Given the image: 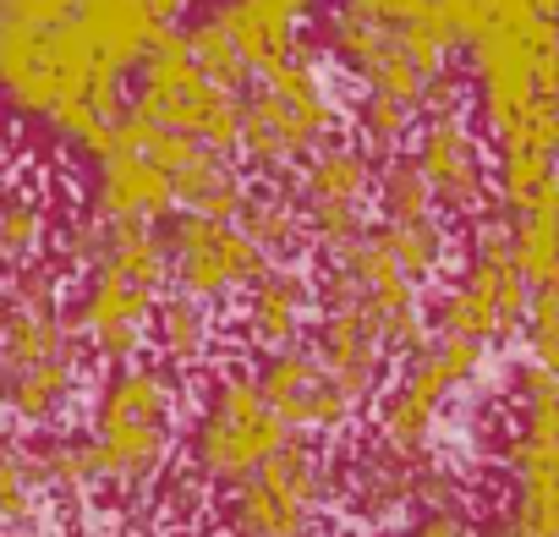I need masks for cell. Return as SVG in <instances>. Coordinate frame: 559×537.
<instances>
[{
	"label": "cell",
	"instance_id": "6da1fadb",
	"mask_svg": "<svg viewBox=\"0 0 559 537\" xmlns=\"http://www.w3.org/2000/svg\"><path fill=\"white\" fill-rule=\"evenodd\" d=\"M121 83L88 45L78 0H0V99L17 116L99 159L110 121L127 110Z\"/></svg>",
	"mask_w": 559,
	"mask_h": 537
},
{
	"label": "cell",
	"instance_id": "d6a6232c",
	"mask_svg": "<svg viewBox=\"0 0 559 537\" xmlns=\"http://www.w3.org/2000/svg\"><path fill=\"white\" fill-rule=\"evenodd\" d=\"M45 236H50V214L28 192H7V198H0V268L39 258Z\"/></svg>",
	"mask_w": 559,
	"mask_h": 537
},
{
	"label": "cell",
	"instance_id": "7c38bea8",
	"mask_svg": "<svg viewBox=\"0 0 559 537\" xmlns=\"http://www.w3.org/2000/svg\"><path fill=\"white\" fill-rule=\"evenodd\" d=\"M236 335L241 346H252L258 357L269 351H286L308 335V319H313V275L297 268L292 258H274L263 263L258 275L236 291Z\"/></svg>",
	"mask_w": 559,
	"mask_h": 537
},
{
	"label": "cell",
	"instance_id": "603a6c76",
	"mask_svg": "<svg viewBox=\"0 0 559 537\" xmlns=\"http://www.w3.org/2000/svg\"><path fill=\"white\" fill-rule=\"evenodd\" d=\"M554 214H559L554 187H543L521 214H510V263L532 291L554 286V275H559V225H554Z\"/></svg>",
	"mask_w": 559,
	"mask_h": 537
},
{
	"label": "cell",
	"instance_id": "9c48e42d",
	"mask_svg": "<svg viewBox=\"0 0 559 537\" xmlns=\"http://www.w3.org/2000/svg\"><path fill=\"white\" fill-rule=\"evenodd\" d=\"M286 192L297 203V219H302V236L330 252L341 241H357L368 230V198H373V159L357 148V143H341L330 138L324 148H313L308 159H297L286 170Z\"/></svg>",
	"mask_w": 559,
	"mask_h": 537
},
{
	"label": "cell",
	"instance_id": "2e32d148",
	"mask_svg": "<svg viewBox=\"0 0 559 537\" xmlns=\"http://www.w3.org/2000/svg\"><path fill=\"white\" fill-rule=\"evenodd\" d=\"M554 99L532 105L510 132H499V176H493V192H499V214H521L543 187H554Z\"/></svg>",
	"mask_w": 559,
	"mask_h": 537
},
{
	"label": "cell",
	"instance_id": "52a82bcc",
	"mask_svg": "<svg viewBox=\"0 0 559 537\" xmlns=\"http://www.w3.org/2000/svg\"><path fill=\"white\" fill-rule=\"evenodd\" d=\"M286 439H292V428L263 406L252 373L247 368H225V373L209 379L203 411H198V422L187 433V466L209 488H236L263 455H274Z\"/></svg>",
	"mask_w": 559,
	"mask_h": 537
},
{
	"label": "cell",
	"instance_id": "3957f363",
	"mask_svg": "<svg viewBox=\"0 0 559 537\" xmlns=\"http://www.w3.org/2000/svg\"><path fill=\"white\" fill-rule=\"evenodd\" d=\"M176 373L165 362H116L99 406H94V455H99V488L110 499H138L165 455H170V433H176Z\"/></svg>",
	"mask_w": 559,
	"mask_h": 537
},
{
	"label": "cell",
	"instance_id": "484cf974",
	"mask_svg": "<svg viewBox=\"0 0 559 537\" xmlns=\"http://www.w3.org/2000/svg\"><path fill=\"white\" fill-rule=\"evenodd\" d=\"M78 351L61 308H12L0 302V357L7 368H28V362H45V357H67Z\"/></svg>",
	"mask_w": 559,
	"mask_h": 537
},
{
	"label": "cell",
	"instance_id": "d4e9b609",
	"mask_svg": "<svg viewBox=\"0 0 559 537\" xmlns=\"http://www.w3.org/2000/svg\"><path fill=\"white\" fill-rule=\"evenodd\" d=\"M99 268L148 297H159L170 286V263H165V241L159 225H105V252Z\"/></svg>",
	"mask_w": 559,
	"mask_h": 537
},
{
	"label": "cell",
	"instance_id": "d590c367",
	"mask_svg": "<svg viewBox=\"0 0 559 537\" xmlns=\"http://www.w3.org/2000/svg\"><path fill=\"white\" fill-rule=\"evenodd\" d=\"M99 252H105V225L88 214V219H72L61 230V268H99Z\"/></svg>",
	"mask_w": 559,
	"mask_h": 537
},
{
	"label": "cell",
	"instance_id": "4316f807",
	"mask_svg": "<svg viewBox=\"0 0 559 537\" xmlns=\"http://www.w3.org/2000/svg\"><path fill=\"white\" fill-rule=\"evenodd\" d=\"M368 236L395 258V268H401V275H412L417 286L433 281L439 268H444V258H450V236H444L439 214L433 219H379V225H368Z\"/></svg>",
	"mask_w": 559,
	"mask_h": 537
},
{
	"label": "cell",
	"instance_id": "f35d334b",
	"mask_svg": "<svg viewBox=\"0 0 559 537\" xmlns=\"http://www.w3.org/2000/svg\"><path fill=\"white\" fill-rule=\"evenodd\" d=\"M466 526H472V521H466L461 510H417L401 537H466Z\"/></svg>",
	"mask_w": 559,
	"mask_h": 537
},
{
	"label": "cell",
	"instance_id": "5bb4252c",
	"mask_svg": "<svg viewBox=\"0 0 559 537\" xmlns=\"http://www.w3.org/2000/svg\"><path fill=\"white\" fill-rule=\"evenodd\" d=\"M148 313H154V297L148 291L105 275V268H88V286H83L78 308L61 313V319H67L72 341H83L99 362L116 368V362L143 357V346H148Z\"/></svg>",
	"mask_w": 559,
	"mask_h": 537
},
{
	"label": "cell",
	"instance_id": "d6986e66",
	"mask_svg": "<svg viewBox=\"0 0 559 537\" xmlns=\"http://www.w3.org/2000/svg\"><path fill=\"white\" fill-rule=\"evenodd\" d=\"M78 23H83L88 45L99 50V61L121 77H132L143 50L170 28L148 12V0H78Z\"/></svg>",
	"mask_w": 559,
	"mask_h": 537
},
{
	"label": "cell",
	"instance_id": "ab89813d",
	"mask_svg": "<svg viewBox=\"0 0 559 537\" xmlns=\"http://www.w3.org/2000/svg\"><path fill=\"white\" fill-rule=\"evenodd\" d=\"M7 373H12V368H7V357H0V395H7Z\"/></svg>",
	"mask_w": 559,
	"mask_h": 537
},
{
	"label": "cell",
	"instance_id": "277c9868",
	"mask_svg": "<svg viewBox=\"0 0 559 537\" xmlns=\"http://www.w3.org/2000/svg\"><path fill=\"white\" fill-rule=\"evenodd\" d=\"M357 313L384 362L390 357H412L423 341H428V313H423V291L412 275H401L395 258L362 230L357 241H341L324 252V268L313 281V313Z\"/></svg>",
	"mask_w": 559,
	"mask_h": 537
},
{
	"label": "cell",
	"instance_id": "44dd1931",
	"mask_svg": "<svg viewBox=\"0 0 559 537\" xmlns=\"http://www.w3.org/2000/svg\"><path fill=\"white\" fill-rule=\"evenodd\" d=\"M148 341L159 351V362L176 373V368H203L209 351H214V313L209 302H192L181 291H159L154 297V313H148Z\"/></svg>",
	"mask_w": 559,
	"mask_h": 537
},
{
	"label": "cell",
	"instance_id": "f1b7e54d",
	"mask_svg": "<svg viewBox=\"0 0 559 537\" xmlns=\"http://www.w3.org/2000/svg\"><path fill=\"white\" fill-rule=\"evenodd\" d=\"M379 219H433V192L423 181V170L412 165V154H390L384 165H373V198Z\"/></svg>",
	"mask_w": 559,
	"mask_h": 537
},
{
	"label": "cell",
	"instance_id": "f546056e",
	"mask_svg": "<svg viewBox=\"0 0 559 537\" xmlns=\"http://www.w3.org/2000/svg\"><path fill=\"white\" fill-rule=\"evenodd\" d=\"M39 466H34V450H23L17 439H0V526L7 532H28L34 515H39Z\"/></svg>",
	"mask_w": 559,
	"mask_h": 537
},
{
	"label": "cell",
	"instance_id": "8d00e7d4",
	"mask_svg": "<svg viewBox=\"0 0 559 537\" xmlns=\"http://www.w3.org/2000/svg\"><path fill=\"white\" fill-rule=\"evenodd\" d=\"M466 83L444 67V72H433L428 83H423V94H417V116L428 121V116H455V110H466Z\"/></svg>",
	"mask_w": 559,
	"mask_h": 537
},
{
	"label": "cell",
	"instance_id": "4dcf8cb0",
	"mask_svg": "<svg viewBox=\"0 0 559 537\" xmlns=\"http://www.w3.org/2000/svg\"><path fill=\"white\" fill-rule=\"evenodd\" d=\"M412 132H417V105L362 88V99H357V138H362V143H357V148H362L368 159H390V154H401Z\"/></svg>",
	"mask_w": 559,
	"mask_h": 537
},
{
	"label": "cell",
	"instance_id": "5b68a950",
	"mask_svg": "<svg viewBox=\"0 0 559 537\" xmlns=\"http://www.w3.org/2000/svg\"><path fill=\"white\" fill-rule=\"evenodd\" d=\"M127 116H138V121H148L159 132H187L214 154H236V143H241V94L209 83L192 67L187 39H181L176 23L143 50Z\"/></svg>",
	"mask_w": 559,
	"mask_h": 537
},
{
	"label": "cell",
	"instance_id": "7402d4cb",
	"mask_svg": "<svg viewBox=\"0 0 559 537\" xmlns=\"http://www.w3.org/2000/svg\"><path fill=\"white\" fill-rule=\"evenodd\" d=\"M78 395V351L67 357H45V362H28V368H12L7 373V401L17 422L28 428H50Z\"/></svg>",
	"mask_w": 559,
	"mask_h": 537
},
{
	"label": "cell",
	"instance_id": "4fadbf2b",
	"mask_svg": "<svg viewBox=\"0 0 559 537\" xmlns=\"http://www.w3.org/2000/svg\"><path fill=\"white\" fill-rule=\"evenodd\" d=\"M412 165L423 170V181L433 192V208H444V214L488 208V170H483V148H477V132H472L466 110L428 116L423 132H417Z\"/></svg>",
	"mask_w": 559,
	"mask_h": 537
},
{
	"label": "cell",
	"instance_id": "8992f818",
	"mask_svg": "<svg viewBox=\"0 0 559 537\" xmlns=\"http://www.w3.org/2000/svg\"><path fill=\"white\" fill-rule=\"evenodd\" d=\"M532 286L510 263V219L499 208H477V225L466 230V263L461 281L439 297L433 330L439 335H466L477 346H499L521 335Z\"/></svg>",
	"mask_w": 559,
	"mask_h": 537
},
{
	"label": "cell",
	"instance_id": "ba28073f",
	"mask_svg": "<svg viewBox=\"0 0 559 537\" xmlns=\"http://www.w3.org/2000/svg\"><path fill=\"white\" fill-rule=\"evenodd\" d=\"M324 504H330V466L319 444L292 433L230 488L225 532L230 537H313Z\"/></svg>",
	"mask_w": 559,
	"mask_h": 537
},
{
	"label": "cell",
	"instance_id": "ac0fdd59",
	"mask_svg": "<svg viewBox=\"0 0 559 537\" xmlns=\"http://www.w3.org/2000/svg\"><path fill=\"white\" fill-rule=\"evenodd\" d=\"M165 181H170V203H176L181 214L230 219V225H236V214H241V203H247V192H252L241 159H236V154H214V148H203V143H192V154H187L176 170H165Z\"/></svg>",
	"mask_w": 559,
	"mask_h": 537
},
{
	"label": "cell",
	"instance_id": "cb8c5ba5",
	"mask_svg": "<svg viewBox=\"0 0 559 537\" xmlns=\"http://www.w3.org/2000/svg\"><path fill=\"white\" fill-rule=\"evenodd\" d=\"M412 482H417V461L390 444H373L352 472V504L362 521H395L412 504Z\"/></svg>",
	"mask_w": 559,
	"mask_h": 537
},
{
	"label": "cell",
	"instance_id": "e575fe53",
	"mask_svg": "<svg viewBox=\"0 0 559 537\" xmlns=\"http://www.w3.org/2000/svg\"><path fill=\"white\" fill-rule=\"evenodd\" d=\"M521 335H526V346H532V362H543V368L559 362V291H554V286L532 291L526 319H521Z\"/></svg>",
	"mask_w": 559,
	"mask_h": 537
},
{
	"label": "cell",
	"instance_id": "30bf717a",
	"mask_svg": "<svg viewBox=\"0 0 559 537\" xmlns=\"http://www.w3.org/2000/svg\"><path fill=\"white\" fill-rule=\"evenodd\" d=\"M159 241H165V263H170V286L192 302H230L258 268L269 263L241 225L230 219H203V214H181L170 208L159 219Z\"/></svg>",
	"mask_w": 559,
	"mask_h": 537
},
{
	"label": "cell",
	"instance_id": "e0dca14e",
	"mask_svg": "<svg viewBox=\"0 0 559 537\" xmlns=\"http://www.w3.org/2000/svg\"><path fill=\"white\" fill-rule=\"evenodd\" d=\"M170 181L148 154H105L94 176V219L99 225H159L170 214Z\"/></svg>",
	"mask_w": 559,
	"mask_h": 537
},
{
	"label": "cell",
	"instance_id": "836d02e7",
	"mask_svg": "<svg viewBox=\"0 0 559 537\" xmlns=\"http://www.w3.org/2000/svg\"><path fill=\"white\" fill-rule=\"evenodd\" d=\"M0 302H12V308H61V263H50V258L12 263Z\"/></svg>",
	"mask_w": 559,
	"mask_h": 537
},
{
	"label": "cell",
	"instance_id": "ffe728a7",
	"mask_svg": "<svg viewBox=\"0 0 559 537\" xmlns=\"http://www.w3.org/2000/svg\"><path fill=\"white\" fill-rule=\"evenodd\" d=\"M483 357H488V346H477V341H466V335H439V330H433V335L406 357V373H401L395 390L412 395V401H423V406H433V411H444V401L483 373Z\"/></svg>",
	"mask_w": 559,
	"mask_h": 537
},
{
	"label": "cell",
	"instance_id": "1f68e13d",
	"mask_svg": "<svg viewBox=\"0 0 559 537\" xmlns=\"http://www.w3.org/2000/svg\"><path fill=\"white\" fill-rule=\"evenodd\" d=\"M181 39H187V56H192V67H198L209 83H219V88H230V94H247L252 72H247V61L236 56L230 34L214 23V12H203L192 28H181Z\"/></svg>",
	"mask_w": 559,
	"mask_h": 537
},
{
	"label": "cell",
	"instance_id": "74e56055",
	"mask_svg": "<svg viewBox=\"0 0 559 537\" xmlns=\"http://www.w3.org/2000/svg\"><path fill=\"white\" fill-rule=\"evenodd\" d=\"M341 7H352V12L384 23V28H406V23H417L433 7V0H341Z\"/></svg>",
	"mask_w": 559,
	"mask_h": 537
},
{
	"label": "cell",
	"instance_id": "83f0119b",
	"mask_svg": "<svg viewBox=\"0 0 559 537\" xmlns=\"http://www.w3.org/2000/svg\"><path fill=\"white\" fill-rule=\"evenodd\" d=\"M241 236L274 263V258H292L308 236H302V219H297V203L286 187H269V192H247L241 214H236Z\"/></svg>",
	"mask_w": 559,
	"mask_h": 537
},
{
	"label": "cell",
	"instance_id": "9a60e30c",
	"mask_svg": "<svg viewBox=\"0 0 559 537\" xmlns=\"http://www.w3.org/2000/svg\"><path fill=\"white\" fill-rule=\"evenodd\" d=\"M313 7L319 0H214L209 12L230 34L247 72H263V67L286 61L302 45V28H308Z\"/></svg>",
	"mask_w": 559,
	"mask_h": 537
},
{
	"label": "cell",
	"instance_id": "7a4b0ae2",
	"mask_svg": "<svg viewBox=\"0 0 559 537\" xmlns=\"http://www.w3.org/2000/svg\"><path fill=\"white\" fill-rule=\"evenodd\" d=\"M258 88L241 94V143L236 159H247L258 176H286L297 159L324 148L341 127V99L330 83L324 45L302 39L286 61L252 72Z\"/></svg>",
	"mask_w": 559,
	"mask_h": 537
},
{
	"label": "cell",
	"instance_id": "8fae6325",
	"mask_svg": "<svg viewBox=\"0 0 559 537\" xmlns=\"http://www.w3.org/2000/svg\"><path fill=\"white\" fill-rule=\"evenodd\" d=\"M263 406L286 422L292 433H335L346 428L357 411L346 406V395L330 384L324 362L313 357V346H286V351H269L252 373Z\"/></svg>",
	"mask_w": 559,
	"mask_h": 537
}]
</instances>
